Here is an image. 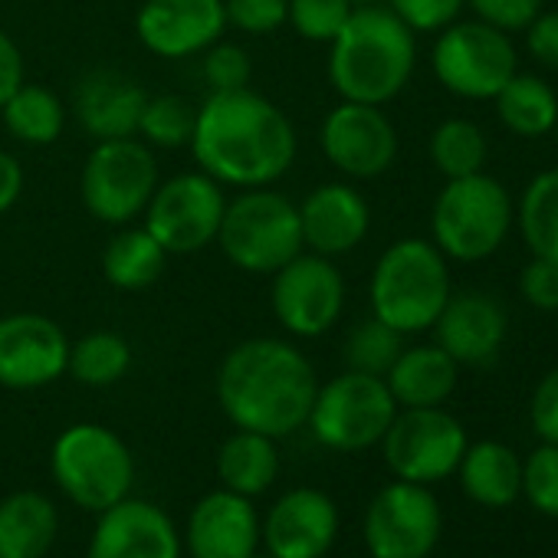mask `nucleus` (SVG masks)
<instances>
[{
	"mask_svg": "<svg viewBox=\"0 0 558 558\" xmlns=\"http://www.w3.org/2000/svg\"><path fill=\"white\" fill-rule=\"evenodd\" d=\"M191 155L223 187H269L283 181L300 155L293 119L256 89L207 93L197 106Z\"/></svg>",
	"mask_w": 558,
	"mask_h": 558,
	"instance_id": "1",
	"label": "nucleus"
},
{
	"mask_svg": "<svg viewBox=\"0 0 558 558\" xmlns=\"http://www.w3.org/2000/svg\"><path fill=\"white\" fill-rule=\"evenodd\" d=\"M214 388L233 427L279 440L306 427L319 375L293 339L256 336L223 355Z\"/></svg>",
	"mask_w": 558,
	"mask_h": 558,
	"instance_id": "2",
	"label": "nucleus"
},
{
	"mask_svg": "<svg viewBox=\"0 0 558 558\" xmlns=\"http://www.w3.org/2000/svg\"><path fill=\"white\" fill-rule=\"evenodd\" d=\"M417 66V34L385 4L355 8L329 44V83L339 99L388 106Z\"/></svg>",
	"mask_w": 558,
	"mask_h": 558,
	"instance_id": "3",
	"label": "nucleus"
},
{
	"mask_svg": "<svg viewBox=\"0 0 558 558\" xmlns=\"http://www.w3.org/2000/svg\"><path fill=\"white\" fill-rule=\"evenodd\" d=\"M450 266L434 240L404 236L395 240L375 263L368 279V306L372 316L401 336L427 332L440 310L447 306Z\"/></svg>",
	"mask_w": 558,
	"mask_h": 558,
	"instance_id": "4",
	"label": "nucleus"
},
{
	"mask_svg": "<svg viewBox=\"0 0 558 558\" xmlns=\"http://www.w3.org/2000/svg\"><path fill=\"white\" fill-rule=\"evenodd\" d=\"M217 246L240 272L272 276L279 266L303 253L296 201L272 184L236 191V197H227Z\"/></svg>",
	"mask_w": 558,
	"mask_h": 558,
	"instance_id": "5",
	"label": "nucleus"
},
{
	"mask_svg": "<svg viewBox=\"0 0 558 558\" xmlns=\"http://www.w3.org/2000/svg\"><path fill=\"white\" fill-rule=\"evenodd\" d=\"M50 473L70 502L99 515L132 496L135 457L112 427L83 421L70 424L53 440Z\"/></svg>",
	"mask_w": 558,
	"mask_h": 558,
	"instance_id": "6",
	"label": "nucleus"
},
{
	"mask_svg": "<svg viewBox=\"0 0 558 558\" xmlns=\"http://www.w3.org/2000/svg\"><path fill=\"white\" fill-rule=\"evenodd\" d=\"M512 220L515 210L506 184L480 171L440 187L430 210V240L447 259L480 263L506 243Z\"/></svg>",
	"mask_w": 558,
	"mask_h": 558,
	"instance_id": "7",
	"label": "nucleus"
},
{
	"mask_svg": "<svg viewBox=\"0 0 558 558\" xmlns=\"http://www.w3.org/2000/svg\"><path fill=\"white\" fill-rule=\"evenodd\" d=\"M158 181L161 168L155 148L138 135L93 142V151L80 171V197L93 220L106 227H125L142 220Z\"/></svg>",
	"mask_w": 558,
	"mask_h": 558,
	"instance_id": "8",
	"label": "nucleus"
},
{
	"mask_svg": "<svg viewBox=\"0 0 558 558\" xmlns=\"http://www.w3.org/2000/svg\"><path fill=\"white\" fill-rule=\"evenodd\" d=\"M395 414L398 404L385 378L345 368L342 375L319 385L306 427L323 447L339 453H359L381 444Z\"/></svg>",
	"mask_w": 558,
	"mask_h": 558,
	"instance_id": "9",
	"label": "nucleus"
},
{
	"mask_svg": "<svg viewBox=\"0 0 558 558\" xmlns=\"http://www.w3.org/2000/svg\"><path fill=\"white\" fill-rule=\"evenodd\" d=\"M349 283L336 259L319 253H296L269 276V310L290 339H323L345 313Z\"/></svg>",
	"mask_w": 558,
	"mask_h": 558,
	"instance_id": "10",
	"label": "nucleus"
},
{
	"mask_svg": "<svg viewBox=\"0 0 558 558\" xmlns=\"http://www.w3.org/2000/svg\"><path fill=\"white\" fill-rule=\"evenodd\" d=\"M430 70L437 83L460 99H496V93L519 73L509 34L483 21H453L437 34Z\"/></svg>",
	"mask_w": 558,
	"mask_h": 558,
	"instance_id": "11",
	"label": "nucleus"
},
{
	"mask_svg": "<svg viewBox=\"0 0 558 558\" xmlns=\"http://www.w3.org/2000/svg\"><path fill=\"white\" fill-rule=\"evenodd\" d=\"M227 210V187L201 168L158 181L142 223L165 246L168 256L201 253L217 243Z\"/></svg>",
	"mask_w": 558,
	"mask_h": 558,
	"instance_id": "12",
	"label": "nucleus"
},
{
	"mask_svg": "<svg viewBox=\"0 0 558 558\" xmlns=\"http://www.w3.org/2000/svg\"><path fill=\"white\" fill-rule=\"evenodd\" d=\"M381 447L398 480L427 486L457 473L470 444L463 424L444 408H398Z\"/></svg>",
	"mask_w": 558,
	"mask_h": 558,
	"instance_id": "13",
	"label": "nucleus"
},
{
	"mask_svg": "<svg viewBox=\"0 0 558 558\" xmlns=\"http://www.w3.org/2000/svg\"><path fill=\"white\" fill-rule=\"evenodd\" d=\"M437 496L408 480L388 483L365 512V545L372 558H427L440 538Z\"/></svg>",
	"mask_w": 558,
	"mask_h": 558,
	"instance_id": "14",
	"label": "nucleus"
},
{
	"mask_svg": "<svg viewBox=\"0 0 558 558\" xmlns=\"http://www.w3.org/2000/svg\"><path fill=\"white\" fill-rule=\"evenodd\" d=\"M319 148L342 178L372 181L398 161L401 142L385 106L339 99V106L323 119Z\"/></svg>",
	"mask_w": 558,
	"mask_h": 558,
	"instance_id": "15",
	"label": "nucleus"
},
{
	"mask_svg": "<svg viewBox=\"0 0 558 558\" xmlns=\"http://www.w3.org/2000/svg\"><path fill=\"white\" fill-rule=\"evenodd\" d=\"M70 336L44 313L0 316V388L40 391L66 375Z\"/></svg>",
	"mask_w": 558,
	"mask_h": 558,
	"instance_id": "16",
	"label": "nucleus"
},
{
	"mask_svg": "<svg viewBox=\"0 0 558 558\" xmlns=\"http://www.w3.org/2000/svg\"><path fill=\"white\" fill-rule=\"evenodd\" d=\"M227 31L223 0H142L135 11L138 44L161 60L201 57Z\"/></svg>",
	"mask_w": 558,
	"mask_h": 558,
	"instance_id": "17",
	"label": "nucleus"
},
{
	"mask_svg": "<svg viewBox=\"0 0 558 558\" xmlns=\"http://www.w3.org/2000/svg\"><path fill=\"white\" fill-rule=\"evenodd\" d=\"M339 535V509L329 493L296 486L259 519V545L276 558H326Z\"/></svg>",
	"mask_w": 558,
	"mask_h": 558,
	"instance_id": "18",
	"label": "nucleus"
},
{
	"mask_svg": "<svg viewBox=\"0 0 558 558\" xmlns=\"http://www.w3.org/2000/svg\"><path fill=\"white\" fill-rule=\"evenodd\" d=\"M184 542L171 515L148 499H122L99 512L86 558H181Z\"/></svg>",
	"mask_w": 558,
	"mask_h": 558,
	"instance_id": "19",
	"label": "nucleus"
},
{
	"mask_svg": "<svg viewBox=\"0 0 558 558\" xmlns=\"http://www.w3.org/2000/svg\"><path fill=\"white\" fill-rule=\"evenodd\" d=\"M296 207L303 250L329 259L359 250L372 230V207L365 194L349 181H326L313 187Z\"/></svg>",
	"mask_w": 558,
	"mask_h": 558,
	"instance_id": "20",
	"label": "nucleus"
},
{
	"mask_svg": "<svg viewBox=\"0 0 558 558\" xmlns=\"http://www.w3.org/2000/svg\"><path fill=\"white\" fill-rule=\"evenodd\" d=\"M181 542L191 558H253L259 551V512L240 493L210 489L194 502Z\"/></svg>",
	"mask_w": 558,
	"mask_h": 558,
	"instance_id": "21",
	"label": "nucleus"
},
{
	"mask_svg": "<svg viewBox=\"0 0 558 558\" xmlns=\"http://www.w3.org/2000/svg\"><path fill=\"white\" fill-rule=\"evenodd\" d=\"M434 329V342L457 362V365H489L502 342H506V310L496 296L483 290L450 293L447 306L440 310Z\"/></svg>",
	"mask_w": 558,
	"mask_h": 558,
	"instance_id": "22",
	"label": "nucleus"
},
{
	"mask_svg": "<svg viewBox=\"0 0 558 558\" xmlns=\"http://www.w3.org/2000/svg\"><path fill=\"white\" fill-rule=\"evenodd\" d=\"M145 99L148 93L138 86V80L125 76L122 70H93L76 83L70 112L93 142L132 138L138 135Z\"/></svg>",
	"mask_w": 558,
	"mask_h": 558,
	"instance_id": "23",
	"label": "nucleus"
},
{
	"mask_svg": "<svg viewBox=\"0 0 558 558\" xmlns=\"http://www.w3.org/2000/svg\"><path fill=\"white\" fill-rule=\"evenodd\" d=\"M460 381V365L434 345H404L388 368L385 385L398 408H444Z\"/></svg>",
	"mask_w": 558,
	"mask_h": 558,
	"instance_id": "24",
	"label": "nucleus"
},
{
	"mask_svg": "<svg viewBox=\"0 0 558 558\" xmlns=\"http://www.w3.org/2000/svg\"><path fill=\"white\" fill-rule=\"evenodd\" d=\"M60 532L50 496L17 489L0 499V558H47Z\"/></svg>",
	"mask_w": 558,
	"mask_h": 558,
	"instance_id": "25",
	"label": "nucleus"
},
{
	"mask_svg": "<svg viewBox=\"0 0 558 558\" xmlns=\"http://www.w3.org/2000/svg\"><path fill=\"white\" fill-rule=\"evenodd\" d=\"M168 253L165 246L145 230V223L116 227L102 250V276L119 293H142L151 290L165 276Z\"/></svg>",
	"mask_w": 558,
	"mask_h": 558,
	"instance_id": "26",
	"label": "nucleus"
},
{
	"mask_svg": "<svg viewBox=\"0 0 558 558\" xmlns=\"http://www.w3.org/2000/svg\"><path fill=\"white\" fill-rule=\"evenodd\" d=\"M279 476V450L276 440L256 430H240L220 444L217 450V480L223 489L240 493L246 499L263 496Z\"/></svg>",
	"mask_w": 558,
	"mask_h": 558,
	"instance_id": "27",
	"label": "nucleus"
},
{
	"mask_svg": "<svg viewBox=\"0 0 558 558\" xmlns=\"http://www.w3.org/2000/svg\"><path fill=\"white\" fill-rule=\"evenodd\" d=\"M457 470L466 496L480 506L502 509L515 502V496L522 493V460L499 440H480L466 447Z\"/></svg>",
	"mask_w": 558,
	"mask_h": 558,
	"instance_id": "28",
	"label": "nucleus"
},
{
	"mask_svg": "<svg viewBox=\"0 0 558 558\" xmlns=\"http://www.w3.org/2000/svg\"><path fill=\"white\" fill-rule=\"evenodd\" d=\"M0 119H4V129L11 132L14 142L31 145V148H47L60 142L70 109L50 86L27 80L4 106H0Z\"/></svg>",
	"mask_w": 558,
	"mask_h": 558,
	"instance_id": "29",
	"label": "nucleus"
},
{
	"mask_svg": "<svg viewBox=\"0 0 558 558\" xmlns=\"http://www.w3.org/2000/svg\"><path fill=\"white\" fill-rule=\"evenodd\" d=\"M496 116L499 122L519 138H542L555 132L558 122V96L548 83L529 73H515L496 93Z\"/></svg>",
	"mask_w": 558,
	"mask_h": 558,
	"instance_id": "30",
	"label": "nucleus"
},
{
	"mask_svg": "<svg viewBox=\"0 0 558 558\" xmlns=\"http://www.w3.org/2000/svg\"><path fill=\"white\" fill-rule=\"evenodd\" d=\"M132 345L125 336L112 329L89 332L76 342H70V362L66 375L86 388H112L119 385L132 368Z\"/></svg>",
	"mask_w": 558,
	"mask_h": 558,
	"instance_id": "31",
	"label": "nucleus"
},
{
	"mask_svg": "<svg viewBox=\"0 0 558 558\" xmlns=\"http://www.w3.org/2000/svg\"><path fill=\"white\" fill-rule=\"evenodd\" d=\"M519 230L532 256L558 259V168L535 174L522 191Z\"/></svg>",
	"mask_w": 558,
	"mask_h": 558,
	"instance_id": "32",
	"label": "nucleus"
},
{
	"mask_svg": "<svg viewBox=\"0 0 558 558\" xmlns=\"http://www.w3.org/2000/svg\"><path fill=\"white\" fill-rule=\"evenodd\" d=\"M430 161L434 168L453 181V178H470L480 174L486 158H489V142L486 132L470 122V119H447L430 132Z\"/></svg>",
	"mask_w": 558,
	"mask_h": 558,
	"instance_id": "33",
	"label": "nucleus"
},
{
	"mask_svg": "<svg viewBox=\"0 0 558 558\" xmlns=\"http://www.w3.org/2000/svg\"><path fill=\"white\" fill-rule=\"evenodd\" d=\"M194 119H197V106H191L184 96L174 93L148 96L138 119V138L161 151L187 148L194 135Z\"/></svg>",
	"mask_w": 558,
	"mask_h": 558,
	"instance_id": "34",
	"label": "nucleus"
},
{
	"mask_svg": "<svg viewBox=\"0 0 558 558\" xmlns=\"http://www.w3.org/2000/svg\"><path fill=\"white\" fill-rule=\"evenodd\" d=\"M404 349V336L391 326H385L381 319L368 316L362 323H355L345 336L342 345V359L352 372H365V375H378L385 378L388 368L398 362Z\"/></svg>",
	"mask_w": 558,
	"mask_h": 558,
	"instance_id": "35",
	"label": "nucleus"
},
{
	"mask_svg": "<svg viewBox=\"0 0 558 558\" xmlns=\"http://www.w3.org/2000/svg\"><path fill=\"white\" fill-rule=\"evenodd\" d=\"M355 4L352 0H290V17L287 27H293L296 37L306 44H332L345 21L352 17Z\"/></svg>",
	"mask_w": 558,
	"mask_h": 558,
	"instance_id": "36",
	"label": "nucleus"
},
{
	"mask_svg": "<svg viewBox=\"0 0 558 558\" xmlns=\"http://www.w3.org/2000/svg\"><path fill=\"white\" fill-rule=\"evenodd\" d=\"M201 80L207 83V93L246 89L253 80V60L240 44L217 40L201 53Z\"/></svg>",
	"mask_w": 558,
	"mask_h": 558,
	"instance_id": "37",
	"label": "nucleus"
},
{
	"mask_svg": "<svg viewBox=\"0 0 558 558\" xmlns=\"http://www.w3.org/2000/svg\"><path fill=\"white\" fill-rule=\"evenodd\" d=\"M522 493L538 512L558 519V444L542 440V447L522 463Z\"/></svg>",
	"mask_w": 558,
	"mask_h": 558,
	"instance_id": "38",
	"label": "nucleus"
},
{
	"mask_svg": "<svg viewBox=\"0 0 558 558\" xmlns=\"http://www.w3.org/2000/svg\"><path fill=\"white\" fill-rule=\"evenodd\" d=\"M227 27L246 37H269L287 27L290 0H223Z\"/></svg>",
	"mask_w": 558,
	"mask_h": 558,
	"instance_id": "39",
	"label": "nucleus"
},
{
	"mask_svg": "<svg viewBox=\"0 0 558 558\" xmlns=\"http://www.w3.org/2000/svg\"><path fill=\"white\" fill-rule=\"evenodd\" d=\"M385 8L395 11L414 34H440L460 21L466 0H388Z\"/></svg>",
	"mask_w": 558,
	"mask_h": 558,
	"instance_id": "40",
	"label": "nucleus"
},
{
	"mask_svg": "<svg viewBox=\"0 0 558 558\" xmlns=\"http://www.w3.org/2000/svg\"><path fill=\"white\" fill-rule=\"evenodd\" d=\"M519 293L538 313H558V259L532 256L519 272Z\"/></svg>",
	"mask_w": 558,
	"mask_h": 558,
	"instance_id": "41",
	"label": "nucleus"
},
{
	"mask_svg": "<svg viewBox=\"0 0 558 558\" xmlns=\"http://www.w3.org/2000/svg\"><path fill=\"white\" fill-rule=\"evenodd\" d=\"M466 8H473L483 24L502 34H515L542 14V0H466Z\"/></svg>",
	"mask_w": 558,
	"mask_h": 558,
	"instance_id": "42",
	"label": "nucleus"
},
{
	"mask_svg": "<svg viewBox=\"0 0 558 558\" xmlns=\"http://www.w3.org/2000/svg\"><path fill=\"white\" fill-rule=\"evenodd\" d=\"M532 427L545 444H558V368H551L535 395H532V408H529Z\"/></svg>",
	"mask_w": 558,
	"mask_h": 558,
	"instance_id": "43",
	"label": "nucleus"
},
{
	"mask_svg": "<svg viewBox=\"0 0 558 558\" xmlns=\"http://www.w3.org/2000/svg\"><path fill=\"white\" fill-rule=\"evenodd\" d=\"M525 47L535 63L558 70V11H542L525 27Z\"/></svg>",
	"mask_w": 558,
	"mask_h": 558,
	"instance_id": "44",
	"label": "nucleus"
},
{
	"mask_svg": "<svg viewBox=\"0 0 558 558\" xmlns=\"http://www.w3.org/2000/svg\"><path fill=\"white\" fill-rule=\"evenodd\" d=\"M24 83H27L24 53L8 31H0V106H4Z\"/></svg>",
	"mask_w": 558,
	"mask_h": 558,
	"instance_id": "45",
	"label": "nucleus"
},
{
	"mask_svg": "<svg viewBox=\"0 0 558 558\" xmlns=\"http://www.w3.org/2000/svg\"><path fill=\"white\" fill-rule=\"evenodd\" d=\"M24 165L8 148H0V217L14 210L24 194Z\"/></svg>",
	"mask_w": 558,
	"mask_h": 558,
	"instance_id": "46",
	"label": "nucleus"
},
{
	"mask_svg": "<svg viewBox=\"0 0 558 558\" xmlns=\"http://www.w3.org/2000/svg\"><path fill=\"white\" fill-rule=\"evenodd\" d=\"M355 8H365V4H381V0H352Z\"/></svg>",
	"mask_w": 558,
	"mask_h": 558,
	"instance_id": "47",
	"label": "nucleus"
},
{
	"mask_svg": "<svg viewBox=\"0 0 558 558\" xmlns=\"http://www.w3.org/2000/svg\"><path fill=\"white\" fill-rule=\"evenodd\" d=\"M253 558H276V555H269V551H266V548H263V551H256V555H253Z\"/></svg>",
	"mask_w": 558,
	"mask_h": 558,
	"instance_id": "48",
	"label": "nucleus"
},
{
	"mask_svg": "<svg viewBox=\"0 0 558 558\" xmlns=\"http://www.w3.org/2000/svg\"><path fill=\"white\" fill-rule=\"evenodd\" d=\"M555 135H558V122H555Z\"/></svg>",
	"mask_w": 558,
	"mask_h": 558,
	"instance_id": "49",
	"label": "nucleus"
}]
</instances>
